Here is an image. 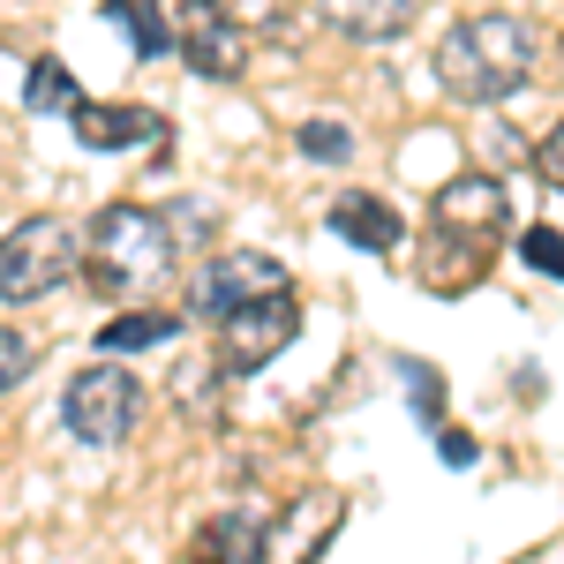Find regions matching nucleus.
Instances as JSON below:
<instances>
[{"mask_svg":"<svg viewBox=\"0 0 564 564\" xmlns=\"http://www.w3.org/2000/svg\"><path fill=\"white\" fill-rule=\"evenodd\" d=\"M520 257L534 263V271H557V279H564V234H557V226H527Z\"/></svg>","mask_w":564,"mask_h":564,"instance_id":"f3484780","label":"nucleus"},{"mask_svg":"<svg viewBox=\"0 0 564 564\" xmlns=\"http://www.w3.org/2000/svg\"><path fill=\"white\" fill-rule=\"evenodd\" d=\"M181 332V316H166V308H121L106 332H98V354H143V347H166Z\"/></svg>","mask_w":564,"mask_h":564,"instance_id":"ddd939ff","label":"nucleus"},{"mask_svg":"<svg viewBox=\"0 0 564 564\" xmlns=\"http://www.w3.org/2000/svg\"><path fill=\"white\" fill-rule=\"evenodd\" d=\"M422 8H430V0H316V15H324L339 39H354V45L406 39V31L422 23Z\"/></svg>","mask_w":564,"mask_h":564,"instance_id":"1a4fd4ad","label":"nucleus"},{"mask_svg":"<svg viewBox=\"0 0 564 564\" xmlns=\"http://www.w3.org/2000/svg\"><path fill=\"white\" fill-rule=\"evenodd\" d=\"M557 84H564V39H557Z\"/></svg>","mask_w":564,"mask_h":564,"instance_id":"412c9836","label":"nucleus"},{"mask_svg":"<svg viewBox=\"0 0 564 564\" xmlns=\"http://www.w3.org/2000/svg\"><path fill=\"white\" fill-rule=\"evenodd\" d=\"M31 361H39V347H31L15 324H0V399H8V391L31 377Z\"/></svg>","mask_w":564,"mask_h":564,"instance_id":"2eb2a0df","label":"nucleus"},{"mask_svg":"<svg viewBox=\"0 0 564 564\" xmlns=\"http://www.w3.org/2000/svg\"><path fill=\"white\" fill-rule=\"evenodd\" d=\"M534 174H542V181H550V188L564 196V121L542 135V143H534Z\"/></svg>","mask_w":564,"mask_h":564,"instance_id":"6ab92c4d","label":"nucleus"},{"mask_svg":"<svg viewBox=\"0 0 564 564\" xmlns=\"http://www.w3.org/2000/svg\"><path fill=\"white\" fill-rule=\"evenodd\" d=\"M76 263H84V234L68 218H15L0 234V302H45L53 286L76 279Z\"/></svg>","mask_w":564,"mask_h":564,"instance_id":"20e7f679","label":"nucleus"},{"mask_svg":"<svg viewBox=\"0 0 564 564\" xmlns=\"http://www.w3.org/2000/svg\"><path fill=\"white\" fill-rule=\"evenodd\" d=\"M68 129H76V143H90V151H129V143H166V129H159V113H143V106H90V98H76V106H68Z\"/></svg>","mask_w":564,"mask_h":564,"instance_id":"9d476101","label":"nucleus"},{"mask_svg":"<svg viewBox=\"0 0 564 564\" xmlns=\"http://www.w3.org/2000/svg\"><path fill=\"white\" fill-rule=\"evenodd\" d=\"M534 76V31L520 15H467L436 39V90L459 106H505Z\"/></svg>","mask_w":564,"mask_h":564,"instance_id":"f257e3e1","label":"nucleus"},{"mask_svg":"<svg viewBox=\"0 0 564 564\" xmlns=\"http://www.w3.org/2000/svg\"><path fill=\"white\" fill-rule=\"evenodd\" d=\"M76 98H84V90L68 84L61 61H31V76H23V106H31V113H68Z\"/></svg>","mask_w":564,"mask_h":564,"instance_id":"4468645a","label":"nucleus"},{"mask_svg":"<svg viewBox=\"0 0 564 564\" xmlns=\"http://www.w3.org/2000/svg\"><path fill=\"white\" fill-rule=\"evenodd\" d=\"M212 332H218V361H226L234 377H249V369L271 361V354L294 347V332H302V302H294L286 286H271V294H257V302L226 308Z\"/></svg>","mask_w":564,"mask_h":564,"instance_id":"423d86ee","label":"nucleus"},{"mask_svg":"<svg viewBox=\"0 0 564 564\" xmlns=\"http://www.w3.org/2000/svg\"><path fill=\"white\" fill-rule=\"evenodd\" d=\"M302 151L324 159V166H339V159H354V135L339 121H302Z\"/></svg>","mask_w":564,"mask_h":564,"instance_id":"dca6fc26","label":"nucleus"},{"mask_svg":"<svg viewBox=\"0 0 564 564\" xmlns=\"http://www.w3.org/2000/svg\"><path fill=\"white\" fill-rule=\"evenodd\" d=\"M61 422L76 444H98V452H113V444H129L135 422H143V384H135L121 361H90L68 377L61 391Z\"/></svg>","mask_w":564,"mask_h":564,"instance_id":"39448f33","label":"nucleus"},{"mask_svg":"<svg viewBox=\"0 0 564 564\" xmlns=\"http://www.w3.org/2000/svg\"><path fill=\"white\" fill-rule=\"evenodd\" d=\"M129 31H135V53H166V23H159L151 0H135V8H129Z\"/></svg>","mask_w":564,"mask_h":564,"instance_id":"a211bd4d","label":"nucleus"},{"mask_svg":"<svg viewBox=\"0 0 564 564\" xmlns=\"http://www.w3.org/2000/svg\"><path fill=\"white\" fill-rule=\"evenodd\" d=\"M430 226H436V249H452V263L430 271V286H467L489 263L497 234L512 226V196H505V181H489V174H459L430 196Z\"/></svg>","mask_w":564,"mask_h":564,"instance_id":"7ed1b4c3","label":"nucleus"},{"mask_svg":"<svg viewBox=\"0 0 564 564\" xmlns=\"http://www.w3.org/2000/svg\"><path fill=\"white\" fill-rule=\"evenodd\" d=\"M263 520L257 512H218V520L196 527V550H188V564H257L263 550Z\"/></svg>","mask_w":564,"mask_h":564,"instance_id":"f8f14e48","label":"nucleus"},{"mask_svg":"<svg viewBox=\"0 0 564 564\" xmlns=\"http://www.w3.org/2000/svg\"><path fill=\"white\" fill-rule=\"evenodd\" d=\"M174 257H181V241H174V226H166V212H151V204H106L84 226V263L76 271L106 302H143L151 286H166Z\"/></svg>","mask_w":564,"mask_h":564,"instance_id":"f03ea898","label":"nucleus"},{"mask_svg":"<svg viewBox=\"0 0 564 564\" xmlns=\"http://www.w3.org/2000/svg\"><path fill=\"white\" fill-rule=\"evenodd\" d=\"M271 286H286V263L263 257V249H226V257H212L204 271H196V294H188V316H204V324H218L226 308L257 302V294H271Z\"/></svg>","mask_w":564,"mask_h":564,"instance_id":"6e6552de","label":"nucleus"},{"mask_svg":"<svg viewBox=\"0 0 564 564\" xmlns=\"http://www.w3.org/2000/svg\"><path fill=\"white\" fill-rule=\"evenodd\" d=\"M332 234L347 241V249H361V257H391L399 249V212H391L384 196H369V188H347L339 204H332Z\"/></svg>","mask_w":564,"mask_h":564,"instance_id":"9b49d317","label":"nucleus"},{"mask_svg":"<svg viewBox=\"0 0 564 564\" xmlns=\"http://www.w3.org/2000/svg\"><path fill=\"white\" fill-rule=\"evenodd\" d=\"M218 8H226V15H263L271 0H218Z\"/></svg>","mask_w":564,"mask_h":564,"instance_id":"aec40b11","label":"nucleus"},{"mask_svg":"<svg viewBox=\"0 0 564 564\" xmlns=\"http://www.w3.org/2000/svg\"><path fill=\"white\" fill-rule=\"evenodd\" d=\"M181 61L212 84H234L249 68V23L226 15L218 0H181Z\"/></svg>","mask_w":564,"mask_h":564,"instance_id":"0eeeda50","label":"nucleus"}]
</instances>
